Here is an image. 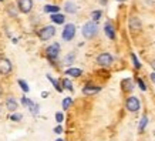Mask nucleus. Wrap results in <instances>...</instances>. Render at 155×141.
Segmentation results:
<instances>
[{"label":"nucleus","mask_w":155,"mask_h":141,"mask_svg":"<svg viewBox=\"0 0 155 141\" xmlns=\"http://www.w3.org/2000/svg\"><path fill=\"white\" fill-rule=\"evenodd\" d=\"M54 133H56V134H61V133H63V127H61L60 124H58V126L54 128Z\"/></svg>","instance_id":"obj_31"},{"label":"nucleus","mask_w":155,"mask_h":141,"mask_svg":"<svg viewBox=\"0 0 155 141\" xmlns=\"http://www.w3.org/2000/svg\"><path fill=\"white\" fill-rule=\"evenodd\" d=\"M2 93H3V91H2V87H0V96H2Z\"/></svg>","instance_id":"obj_36"},{"label":"nucleus","mask_w":155,"mask_h":141,"mask_svg":"<svg viewBox=\"0 0 155 141\" xmlns=\"http://www.w3.org/2000/svg\"><path fill=\"white\" fill-rule=\"evenodd\" d=\"M98 91H101V87H98V86L87 84V86H84V89H83V94H84V96H93V94H97Z\"/></svg>","instance_id":"obj_10"},{"label":"nucleus","mask_w":155,"mask_h":141,"mask_svg":"<svg viewBox=\"0 0 155 141\" xmlns=\"http://www.w3.org/2000/svg\"><path fill=\"white\" fill-rule=\"evenodd\" d=\"M128 24H130V29H131L132 32H138V30H141V22H140L138 17H131L130 22H128Z\"/></svg>","instance_id":"obj_12"},{"label":"nucleus","mask_w":155,"mask_h":141,"mask_svg":"<svg viewBox=\"0 0 155 141\" xmlns=\"http://www.w3.org/2000/svg\"><path fill=\"white\" fill-rule=\"evenodd\" d=\"M54 34H56V29H54V26H44V27L40 29V30L37 32L38 39H40V40H43V42L50 40Z\"/></svg>","instance_id":"obj_1"},{"label":"nucleus","mask_w":155,"mask_h":141,"mask_svg":"<svg viewBox=\"0 0 155 141\" xmlns=\"http://www.w3.org/2000/svg\"><path fill=\"white\" fill-rule=\"evenodd\" d=\"M131 59H132V63H134V67H135V69H141V63L138 61V59H137V56L134 53L131 54Z\"/></svg>","instance_id":"obj_25"},{"label":"nucleus","mask_w":155,"mask_h":141,"mask_svg":"<svg viewBox=\"0 0 155 141\" xmlns=\"http://www.w3.org/2000/svg\"><path fill=\"white\" fill-rule=\"evenodd\" d=\"M147 123H148V117H147V116H142V117H141V121H140V126H138V131L142 133L144 130H145Z\"/></svg>","instance_id":"obj_19"},{"label":"nucleus","mask_w":155,"mask_h":141,"mask_svg":"<svg viewBox=\"0 0 155 141\" xmlns=\"http://www.w3.org/2000/svg\"><path fill=\"white\" fill-rule=\"evenodd\" d=\"M140 107H141V103H140V100L137 99V97H134V96L128 97L127 101H125V108H127L128 111H131V113L138 111Z\"/></svg>","instance_id":"obj_4"},{"label":"nucleus","mask_w":155,"mask_h":141,"mask_svg":"<svg viewBox=\"0 0 155 141\" xmlns=\"http://www.w3.org/2000/svg\"><path fill=\"white\" fill-rule=\"evenodd\" d=\"M56 121L58 123V124H61V123L64 121V114L60 113V111H57L56 113Z\"/></svg>","instance_id":"obj_28"},{"label":"nucleus","mask_w":155,"mask_h":141,"mask_svg":"<svg viewBox=\"0 0 155 141\" xmlns=\"http://www.w3.org/2000/svg\"><path fill=\"white\" fill-rule=\"evenodd\" d=\"M51 20H53V23H56V24H63L66 22V17H64V14L56 13V14H51Z\"/></svg>","instance_id":"obj_15"},{"label":"nucleus","mask_w":155,"mask_h":141,"mask_svg":"<svg viewBox=\"0 0 155 141\" xmlns=\"http://www.w3.org/2000/svg\"><path fill=\"white\" fill-rule=\"evenodd\" d=\"M21 104H23L24 107H27L28 110H30V113L33 114L34 117L38 116V113H40V107H38V104H36L34 101H31V100H28L27 97H23V99H21Z\"/></svg>","instance_id":"obj_5"},{"label":"nucleus","mask_w":155,"mask_h":141,"mask_svg":"<svg viewBox=\"0 0 155 141\" xmlns=\"http://www.w3.org/2000/svg\"><path fill=\"white\" fill-rule=\"evenodd\" d=\"M71 104H73V99L71 97H66L63 100V110H68Z\"/></svg>","instance_id":"obj_22"},{"label":"nucleus","mask_w":155,"mask_h":141,"mask_svg":"<svg viewBox=\"0 0 155 141\" xmlns=\"http://www.w3.org/2000/svg\"><path fill=\"white\" fill-rule=\"evenodd\" d=\"M17 107H19V104H17V101L14 100V97H7V100H6V108L9 110V111H16L17 110Z\"/></svg>","instance_id":"obj_11"},{"label":"nucleus","mask_w":155,"mask_h":141,"mask_svg":"<svg viewBox=\"0 0 155 141\" xmlns=\"http://www.w3.org/2000/svg\"><path fill=\"white\" fill-rule=\"evenodd\" d=\"M150 79H151V81H152V83H154V84H155V71H154V73H151V74H150Z\"/></svg>","instance_id":"obj_32"},{"label":"nucleus","mask_w":155,"mask_h":141,"mask_svg":"<svg viewBox=\"0 0 155 141\" xmlns=\"http://www.w3.org/2000/svg\"><path fill=\"white\" fill-rule=\"evenodd\" d=\"M64 10H66L67 13H75V6H74V3H71V2H67L66 3V6H64Z\"/></svg>","instance_id":"obj_20"},{"label":"nucleus","mask_w":155,"mask_h":141,"mask_svg":"<svg viewBox=\"0 0 155 141\" xmlns=\"http://www.w3.org/2000/svg\"><path fill=\"white\" fill-rule=\"evenodd\" d=\"M74 36H75V26L73 23L66 24V27H64V30H63V34H61L63 40L70 42V40H73V37H74Z\"/></svg>","instance_id":"obj_7"},{"label":"nucleus","mask_w":155,"mask_h":141,"mask_svg":"<svg viewBox=\"0 0 155 141\" xmlns=\"http://www.w3.org/2000/svg\"><path fill=\"white\" fill-rule=\"evenodd\" d=\"M44 12H46V13L56 14L60 12V7H58V6H54V5H47V6H44Z\"/></svg>","instance_id":"obj_16"},{"label":"nucleus","mask_w":155,"mask_h":141,"mask_svg":"<svg viewBox=\"0 0 155 141\" xmlns=\"http://www.w3.org/2000/svg\"><path fill=\"white\" fill-rule=\"evenodd\" d=\"M0 2H3V0H0Z\"/></svg>","instance_id":"obj_37"},{"label":"nucleus","mask_w":155,"mask_h":141,"mask_svg":"<svg viewBox=\"0 0 155 141\" xmlns=\"http://www.w3.org/2000/svg\"><path fill=\"white\" fill-rule=\"evenodd\" d=\"M124 90H128V91H131L132 89H134V86H132V81L130 80V79H127V80H124Z\"/></svg>","instance_id":"obj_24"},{"label":"nucleus","mask_w":155,"mask_h":141,"mask_svg":"<svg viewBox=\"0 0 155 141\" xmlns=\"http://www.w3.org/2000/svg\"><path fill=\"white\" fill-rule=\"evenodd\" d=\"M60 54V44L58 43H53L51 46L47 47V50H46V56L50 61H54L58 57Z\"/></svg>","instance_id":"obj_3"},{"label":"nucleus","mask_w":155,"mask_h":141,"mask_svg":"<svg viewBox=\"0 0 155 141\" xmlns=\"http://www.w3.org/2000/svg\"><path fill=\"white\" fill-rule=\"evenodd\" d=\"M75 56L74 54H68V56H66V59H64V64H71L73 61H74Z\"/></svg>","instance_id":"obj_27"},{"label":"nucleus","mask_w":155,"mask_h":141,"mask_svg":"<svg viewBox=\"0 0 155 141\" xmlns=\"http://www.w3.org/2000/svg\"><path fill=\"white\" fill-rule=\"evenodd\" d=\"M104 33L107 34V37L111 39V40L115 39V30H114V27H113V24L111 23H105V26H104Z\"/></svg>","instance_id":"obj_13"},{"label":"nucleus","mask_w":155,"mask_h":141,"mask_svg":"<svg viewBox=\"0 0 155 141\" xmlns=\"http://www.w3.org/2000/svg\"><path fill=\"white\" fill-rule=\"evenodd\" d=\"M151 67H152V69H154V70H155V60H152V61H151Z\"/></svg>","instance_id":"obj_34"},{"label":"nucleus","mask_w":155,"mask_h":141,"mask_svg":"<svg viewBox=\"0 0 155 141\" xmlns=\"http://www.w3.org/2000/svg\"><path fill=\"white\" fill-rule=\"evenodd\" d=\"M41 96H43V97H44V99H46V97H47V96H48V93H47V91H43V93H41Z\"/></svg>","instance_id":"obj_33"},{"label":"nucleus","mask_w":155,"mask_h":141,"mask_svg":"<svg viewBox=\"0 0 155 141\" xmlns=\"http://www.w3.org/2000/svg\"><path fill=\"white\" fill-rule=\"evenodd\" d=\"M17 7H19V12H21V13H30L33 9V0H19Z\"/></svg>","instance_id":"obj_9"},{"label":"nucleus","mask_w":155,"mask_h":141,"mask_svg":"<svg viewBox=\"0 0 155 141\" xmlns=\"http://www.w3.org/2000/svg\"><path fill=\"white\" fill-rule=\"evenodd\" d=\"M137 83H138V87H140L142 91H145V90H147V86H145V83H144L141 79H137Z\"/></svg>","instance_id":"obj_29"},{"label":"nucleus","mask_w":155,"mask_h":141,"mask_svg":"<svg viewBox=\"0 0 155 141\" xmlns=\"http://www.w3.org/2000/svg\"><path fill=\"white\" fill-rule=\"evenodd\" d=\"M100 16H101V10H95V12H93V14H91V17L94 20H98Z\"/></svg>","instance_id":"obj_30"},{"label":"nucleus","mask_w":155,"mask_h":141,"mask_svg":"<svg viewBox=\"0 0 155 141\" xmlns=\"http://www.w3.org/2000/svg\"><path fill=\"white\" fill-rule=\"evenodd\" d=\"M17 83H19L20 89L23 90L24 93H28V91H30V87H28V84H27V83H26V81H24V80H19V81H17Z\"/></svg>","instance_id":"obj_23"},{"label":"nucleus","mask_w":155,"mask_h":141,"mask_svg":"<svg viewBox=\"0 0 155 141\" xmlns=\"http://www.w3.org/2000/svg\"><path fill=\"white\" fill-rule=\"evenodd\" d=\"M61 84H63V89H66V90H70V91H73V84H71V81L68 80V79H63Z\"/></svg>","instance_id":"obj_21"},{"label":"nucleus","mask_w":155,"mask_h":141,"mask_svg":"<svg viewBox=\"0 0 155 141\" xmlns=\"http://www.w3.org/2000/svg\"><path fill=\"white\" fill-rule=\"evenodd\" d=\"M113 56L110 54V53H101V54H98L97 56V63H98L100 66H103V67H108V66H111L113 64Z\"/></svg>","instance_id":"obj_6"},{"label":"nucleus","mask_w":155,"mask_h":141,"mask_svg":"<svg viewBox=\"0 0 155 141\" xmlns=\"http://www.w3.org/2000/svg\"><path fill=\"white\" fill-rule=\"evenodd\" d=\"M66 74L71 76V77H80V76L83 74V70H80V69H74V67H71V69H68V70L66 71Z\"/></svg>","instance_id":"obj_17"},{"label":"nucleus","mask_w":155,"mask_h":141,"mask_svg":"<svg viewBox=\"0 0 155 141\" xmlns=\"http://www.w3.org/2000/svg\"><path fill=\"white\" fill-rule=\"evenodd\" d=\"M10 120H12V121H14V123H19L20 120H21V114H19V113H13L12 116H10Z\"/></svg>","instance_id":"obj_26"},{"label":"nucleus","mask_w":155,"mask_h":141,"mask_svg":"<svg viewBox=\"0 0 155 141\" xmlns=\"http://www.w3.org/2000/svg\"><path fill=\"white\" fill-rule=\"evenodd\" d=\"M56 141H64V140H61V138H57V140Z\"/></svg>","instance_id":"obj_35"},{"label":"nucleus","mask_w":155,"mask_h":141,"mask_svg":"<svg viewBox=\"0 0 155 141\" xmlns=\"http://www.w3.org/2000/svg\"><path fill=\"white\" fill-rule=\"evenodd\" d=\"M12 71V63L6 57H0V76H7Z\"/></svg>","instance_id":"obj_8"},{"label":"nucleus","mask_w":155,"mask_h":141,"mask_svg":"<svg viewBox=\"0 0 155 141\" xmlns=\"http://www.w3.org/2000/svg\"><path fill=\"white\" fill-rule=\"evenodd\" d=\"M46 77H47V80L50 81V83H51L53 86H54V89H56L57 91H58V93H61V91L64 90V89H63V84H61V83H60L58 80H56V79H53V77H51L50 74H47Z\"/></svg>","instance_id":"obj_14"},{"label":"nucleus","mask_w":155,"mask_h":141,"mask_svg":"<svg viewBox=\"0 0 155 141\" xmlns=\"http://www.w3.org/2000/svg\"><path fill=\"white\" fill-rule=\"evenodd\" d=\"M98 32V27H97V23L95 22H88V23L84 24L83 27V36L85 39H93Z\"/></svg>","instance_id":"obj_2"},{"label":"nucleus","mask_w":155,"mask_h":141,"mask_svg":"<svg viewBox=\"0 0 155 141\" xmlns=\"http://www.w3.org/2000/svg\"><path fill=\"white\" fill-rule=\"evenodd\" d=\"M7 13L12 16V17H17V14H19V7L14 5H9L7 6Z\"/></svg>","instance_id":"obj_18"}]
</instances>
